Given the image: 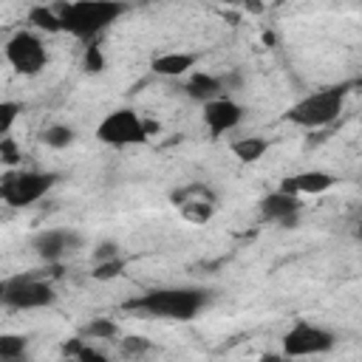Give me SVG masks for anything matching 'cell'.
<instances>
[{
    "instance_id": "19",
    "label": "cell",
    "mask_w": 362,
    "mask_h": 362,
    "mask_svg": "<svg viewBox=\"0 0 362 362\" xmlns=\"http://www.w3.org/2000/svg\"><path fill=\"white\" fill-rule=\"evenodd\" d=\"M28 20L42 28V31H62V20H59V8H45V6H37L31 8Z\"/></svg>"
},
{
    "instance_id": "10",
    "label": "cell",
    "mask_w": 362,
    "mask_h": 362,
    "mask_svg": "<svg viewBox=\"0 0 362 362\" xmlns=\"http://www.w3.org/2000/svg\"><path fill=\"white\" fill-rule=\"evenodd\" d=\"M240 122H243V107L235 99L215 96V99L204 102V124H206V130H209L212 139L235 130Z\"/></svg>"
},
{
    "instance_id": "5",
    "label": "cell",
    "mask_w": 362,
    "mask_h": 362,
    "mask_svg": "<svg viewBox=\"0 0 362 362\" xmlns=\"http://www.w3.org/2000/svg\"><path fill=\"white\" fill-rule=\"evenodd\" d=\"M0 300L6 308L14 311H31V308H45L57 300L54 286L37 274H17L3 280L0 286Z\"/></svg>"
},
{
    "instance_id": "21",
    "label": "cell",
    "mask_w": 362,
    "mask_h": 362,
    "mask_svg": "<svg viewBox=\"0 0 362 362\" xmlns=\"http://www.w3.org/2000/svg\"><path fill=\"white\" fill-rule=\"evenodd\" d=\"M74 141V130L68 124H48L42 130V144L45 147H54V150H62Z\"/></svg>"
},
{
    "instance_id": "3",
    "label": "cell",
    "mask_w": 362,
    "mask_h": 362,
    "mask_svg": "<svg viewBox=\"0 0 362 362\" xmlns=\"http://www.w3.org/2000/svg\"><path fill=\"white\" fill-rule=\"evenodd\" d=\"M345 93H348V85H334V88L314 90V93L303 96L300 102H294L286 110V119L294 122L297 127H308V130L325 127V124H331L342 113Z\"/></svg>"
},
{
    "instance_id": "15",
    "label": "cell",
    "mask_w": 362,
    "mask_h": 362,
    "mask_svg": "<svg viewBox=\"0 0 362 362\" xmlns=\"http://www.w3.org/2000/svg\"><path fill=\"white\" fill-rule=\"evenodd\" d=\"M184 93L192 99V102H209L215 96H221V79L212 76V74H204V71H195L187 82H184Z\"/></svg>"
},
{
    "instance_id": "26",
    "label": "cell",
    "mask_w": 362,
    "mask_h": 362,
    "mask_svg": "<svg viewBox=\"0 0 362 362\" xmlns=\"http://www.w3.org/2000/svg\"><path fill=\"white\" fill-rule=\"evenodd\" d=\"M110 257H119V246L113 240H102L96 249H93V260H110Z\"/></svg>"
},
{
    "instance_id": "14",
    "label": "cell",
    "mask_w": 362,
    "mask_h": 362,
    "mask_svg": "<svg viewBox=\"0 0 362 362\" xmlns=\"http://www.w3.org/2000/svg\"><path fill=\"white\" fill-rule=\"evenodd\" d=\"M195 62H198L195 54H187V51H167V54L153 57L150 68H153L158 76H184V74H189V68H195Z\"/></svg>"
},
{
    "instance_id": "27",
    "label": "cell",
    "mask_w": 362,
    "mask_h": 362,
    "mask_svg": "<svg viewBox=\"0 0 362 362\" xmlns=\"http://www.w3.org/2000/svg\"><path fill=\"white\" fill-rule=\"evenodd\" d=\"M359 127H362V119H359Z\"/></svg>"
},
{
    "instance_id": "11",
    "label": "cell",
    "mask_w": 362,
    "mask_h": 362,
    "mask_svg": "<svg viewBox=\"0 0 362 362\" xmlns=\"http://www.w3.org/2000/svg\"><path fill=\"white\" fill-rule=\"evenodd\" d=\"M300 209H303L300 195L286 192V189L269 192V195L260 201V215H263L269 223H280V226H291V223H297Z\"/></svg>"
},
{
    "instance_id": "23",
    "label": "cell",
    "mask_w": 362,
    "mask_h": 362,
    "mask_svg": "<svg viewBox=\"0 0 362 362\" xmlns=\"http://www.w3.org/2000/svg\"><path fill=\"white\" fill-rule=\"evenodd\" d=\"M124 272V260L122 257H110V260H99L96 266H93V280H113V277H119Z\"/></svg>"
},
{
    "instance_id": "24",
    "label": "cell",
    "mask_w": 362,
    "mask_h": 362,
    "mask_svg": "<svg viewBox=\"0 0 362 362\" xmlns=\"http://www.w3.org/2000/svg\"><path fill=\"white\" fill-rule=\"evenodd\" d=\"M119 348L124 356H144L153 345L147 337H124V339H119Z\"/></svg>"
},
{
    "instance_id": "16",
    "label": "cell",
    "mask_w": 362,
    "mask_h": 362,
    "mask_svg": "<svg viewBox=\"0 0 362 362\" xmlns=\"http://www.w3.org/2000/svg\"><path fill=\"white\" fill-rule=\"evenodd\" d=\"M229 150H232V156H235L238 161L255 164V161H260L263 153L269 150V141L260 139V136H243V139H235V141L229 144Z\"/></svg>"
},
{
    "instance_id": "12",
    "label": "cell",
    "mask_w": 362,
    "mask_h": 362,
    "mask_svg": "<svg viewBox=\"0 0 362 362\" xmlns=\"http://www.w3.org/2000/svg\"><path fill=\"white\" fill-rule=\"evenodd\" d=\"M76 246H79V235L71 229H45L34 238V252L45 263H57L62 255L74 252Z\"/></svg>"
},
{
    "instance_id": "18",
    "label": "cell",
    "mask_w": 362,
    "mask_h": 362,
    "mask_svg": "<svg viewBox=\"0 0 362 362\" xmlns=\"http://www.w3.org/2000/svg\"><path fill=\"white\" fill-rule=\"evenodd\" d=\"M25 348H28V339L20 337V334H3L0 337V359L3 362H17L25 356Z\"/></svg>"
},
{
    "instance_id": "22",
    "label": "cell",
    "mask_w": 362,
    "mask_h": 362,
    "mask_svg": "<svg viewBox=\"0 0 362 362\" xmlns=\"http://www.w3.org/2000/svg\"><path fill=\"white\" fill-rule=\"evenodd\" d=\"M20 113H23V105L20 102H11V99L0 102V136H8L11 133V127H14V122H17Z\"/></svg>"
},
{
    "instance_id": "4",
    "label": "cell",
    "mask_w": 362,
    "mask_h": 362,
    "mask_svg": "<svg viewBox=\"0 0 362 362\" xmlns=\"http://www.w3.org/2000/svg\"><path fill=\"white\" fill-rule=\"evenodd\" d=\"M57 184V175L54 173H40V170H14L8 167L0 178V198L14 206V209H23V206H31L37 204L40 198H45V192Z\"/></svg>"
},
{
    "instance_id": "25",
    "label": "cell",
    "mask_w": 362,
    "mask_h": 362,
    "mask_svg": "<svg viewBox=\"0 0 362 362\" xmlns=\"http://www.w3.org/2000/svg\"><path fill=\"white\" fill-rule=\"evenodd\" d=\"M20 158H23V153L17 150L14 139H11V136H0V161H3L6 167H17Z\"/></svg>"
},
{
    "instance_id": "20",
    "label": "cell",
    "mask_w": 362,
    "mask_h": 362,
    "mask_svg": "<svg viewBox=\"0 0 362 362\" xmlns=\"http://www.w3.org/2000/svg\"><path fill=\"white\" fill-rule=\"evenodd\" d=\"M82 337H88V339H113V337H119V325L107 317H96L82 328Z\"/></svg>"
},
{
    "instance_id": "17",
    "label": "cell",
    "mask_w": 362,
    "mask_h": 362,
    "mask_svg": "<svg viewBox=\"0 0 362 362\" xmlns=\"http://www.w3.org/2000/svg\"><path fill=\"white\" fill-rule=\"evenodd\" d=\"M90 339L88 337H76V339H68L65 345H62V356H71V359H82V362H90V359H96V362H102L105 359V354L102 351H96L93 345H88Z\"/></svg>"
},
{
    "instance_id": "9",
    "label": "cell",
    "mask_w": 362,
    "mask_h": 362,
    "mask_svg": "<svg viewBox=\"0 0 362 362\" xmlns=\"http://www.w3.org/2000/svg\"><path fill=\"white\" fill-rule=\"evenodd\" d=\"M173 204H175V209L181 212L184 221H189V223H206L215 215L218 198H215V192L206 184L195 181V184H187V187L175 189L173 192Z\"/></svg>"
},
{
    "instance_id": "2",
    "label": "cell",
    "mask_w": 362,
    "mask_h": 362,
    "mask_svg": "<svg viewBox=\"0 0 362 362\" xmlns=\"http://www.w3.org/2000/svg\"><path fill=\"white\" fill-rule=\"evenodd\" d=\"M124 14L122 0H74L59 8L62 31L76 40H93Z\"/></svg>"
},
{
    "instance_id": "6",
    "label": "cell",
    "mask_w": 362,
    "mask_h": 362,
    "mask_svg": "<svg viewBox=\"0 0 362 362\" xmlns=\"http://www.w3.org/2000/svg\"><path fill=\"white\" fill-rule=\"evenodd\" d=\"M150 136V127L133 107H119L107 113L96 124V139L110 147H130V144H144Z\"/></svg>"
},
{
    "instance_id": "7",
    "label": "cell",
    "mask_w": 362,
    "mask_h": 362,
    "mask_svg": "<svg viewBox=\"0 0 362 362\" xmlns=\"http://www.w3.org/2000/svg\"><path fill=\"white\" fill-rule=\"evenodd\" d=\"M334 342H337L334 331H328L322 325H314V322H305V320L294 322L283 334V339H280L283 356H317V354H328L334 348Z\"/></svg>"
},
{
    "instance_id": "13",
    "label": "cell",
    "mask_w": 362,
    "mask_h": 362,
    "mask_svg": "<svg viewBox=\"0 0 362 362\" xmlns=\"http://www.w3.org/2000/svg\"><path fill=\"white\" fill-rule=\"evenodd\" d=\"M337 184V178L331 173H322V170H305V173H297V175H288L280 181V189L286 192H294V195H320L325 189H331Z\"/></svg>"
},
{
    "instance_id": "8",
    "label": "cell",
    "mask_w": 362,
    "mask_h": 362,
    "mask_svg": "<svg viewBox=\"0 0 362 362\" xmlns=\"http://www.w3.org/2000/svg\"><path fill=\"white\" fill-rule=\"evenodd\" d=\"M6 59H8V65H11L17 74L34 76V74H40V71L45 68L48 51H45L42 40H40L37 34H31V31H17V34H11V37L6 40Z\"/></svg>"
},
{
    "instance_id": "1",
    "label": "cell",
    "mask_w": 362,
    "mask_h": 362,
    "mask_svg": "<svg viewBox=\"0 0 362 362\" xmlns=\"http://www.w3.org/2000/svg\"><path fill=\"white\" fill-rule=\"evenodd\" d=\"M206 300H209V291L178 286V288H153V291L124 303V308L127 311H139L144 317H156V320L187 322L206 305Z\"/></svg>"
}]
</instances>
